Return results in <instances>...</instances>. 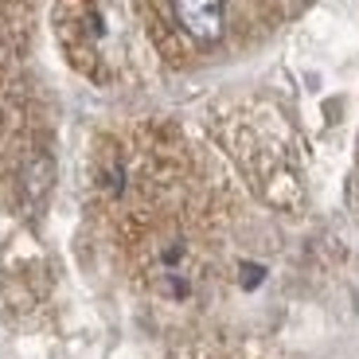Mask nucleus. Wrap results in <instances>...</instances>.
<instances>
[{
    "label": "nucleus",
    "mask_w": 359,
    "mask_h": 359,
    "mask_svg": "<svg viewBox=\"0 0 359 359\" xmlns=\"http://www.w3.org/2000/svg\"><path fill=\"white\" fill-rule=\"evenodd\" d=\"M172 12L196 43H215L223 36V0H172Z\"/></svg>",
    "instance_id": "obj_1"
}]
</instances>
